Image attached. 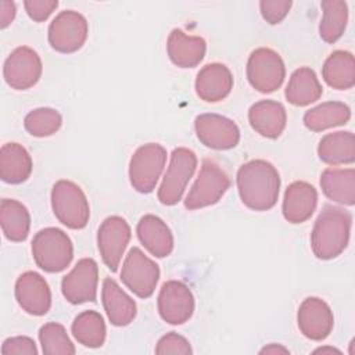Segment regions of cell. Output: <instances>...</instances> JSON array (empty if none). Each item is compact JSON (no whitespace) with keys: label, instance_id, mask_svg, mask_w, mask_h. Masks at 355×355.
I'll return each mask as SVG.
<instances>
[{"label":"cell","instance_id":"cell-1","mask_svg":"<svg viewBox=\"0 0 355 355\" xmlns=\"http://www.w3.org/2000/svg\"><path fill=\"white\" fill-rule=\"evenodd\" d=\"M237 190L241 202L252 211H268L277 202L280 175L265 159H251L237 171Z\"/></svg>","mask_w":355,"mask_h":355},{"label":"cell","instance_id":"cell-2","mask_svg":"<svg viewBox=\"0 0 355 355\" xmlns=\"http://www.w3.org/2000/svg\"><path fill=\"white\" fill-rule=\"evenodd\" d=\"M351 226L352 215L349 211L336 205H324L311 233L313 255L323 261L337 258L349 243Z\"/></svg>","mask_w":355,"mask_h":355},{"label":"cell","instance_id":"cell-3","mask_svg":"<svg viewBox=\"0 0 355 355\" xmlns=\"http://www.w3.org/2000/svg\"><path fill=\"white\" fill-rule=\"evenodd\" d=\"M31 250L35 263L49 273L65 270L73 258L72 240L58 227L39 230L33 236Z\"/></svg>","mask_w":355,"mask_h":355},{"label":"cell","instance_id":"cell-4","mask_svg":"<svg viewBox=\"0 0 355 355\" xmlns=\"http://www.w3.org/2000/svg\"><path fill=\"white\" fill-rule=\"evenodd\" d=\"M51 208L68 229H83L90 218V207L83 190L73 182L61 179L51 189Z\"/></svg>","mask_w":355,"mask_h":355},{"label":"cell","instance_id":"cell-5","mask_svg":"<svg viewBox=\"0 0 355 355\" xmlns=\"http://www.w3.org/2000/svg\"><path fill=\"white\" fill-rule=\"evenodd\" d=\"M197 168L196 153L186 147H178L172 151L169 165L158 189V200L164 205H176L186 190L189 180Z\"/></svg>","mask_w":355,"mask_h":355},{"label":"cell","instance_id":"cell-6","mask_svg":"<svg viewBox=\"0 0 355 355\" xmlns=\"http://www.w3.org/2000/svg\"><path fill=\"white\" fill-rule=\"evenodd\" d=\"M166 164V150L158 143L140 146L129 162V180L132 187L143 194L151 193Z\"/></svg>","mask_w":355,"mask_h":355},{"label":"cell","instance_id":"cell-7","mask_svg":"<svg viewBox=\"0 0 355 355\" xmlns=\"http://www.w3.org/2000/svg\"><path fill=\"white\" fill-rule=\"evenodd\" d=\"M230 187L226 172L214 161L204 159L196 182L184 198V207L190 211L216 204Z\"/></svg>","mask_w":355,"mask_h":355},{"label":"cell","instance_id":"cell-8","mask_svg":"<svg viewBox=\"0 0 355 355\" xmlns=\"http://www.w3.org/2000/svg\"><path fill=\"white\" fill-rule=\"evenodd\" d=\"M248 83L259 93L277 90L286 78V67L279 53L268 47L255 49L247 60Z\"/></svg>","mask_w":355,"mask_h":355},{"label":"cell","instance_id":"cell-9","mask_svg":"<svg viewBox=\"0 0 355 355\" xmlns=\"http://www.w3.org/2000/svg\"><path fill=\"white\" fill-rule=\"evenodd\" d=\"M89 25L86 18L73 10L58 12L49 25L47 39L53 50L71 54L82 49L87 39Z\"/></svg>","mask_w":355,"mask_h":355},{"label":"cell","instance_id":"cell-10","mask_svg":"<svg viewBox=\"0 0 355 355\" xmlns=\"http://www.w3.org/2000/svg\"><path fill=\"white\" fill-rule=\"evenodd\" d=\"M121 280L139 298H148L159 280V266L139 247H133L122 263Z\"/></svg>","mask_w":355,"mask_h":355},{"label":"cell","instance_id":"cell-11","mask_svg":"<svg viewBox=\"0 0 355 355\" xmlns=\"http://www.w3.org/2000/svg\"><path fill=\"white\" fill-rule=\"evenodd\" d=\"M130 237V226L122 216L112 215L101 222L97 230V247L103 262L111 272L118 270Z\"/></svg>","mask_w":355,"mask_h":355},{"label":"cell","instance_id":"cell-12","mask_svg":"<svg viewBox=\"0 0 355 355\" xmlns=\"http://www.w3.org/2000/svg\"><path fill=\"white\" fill-rule=\"evenodd\" d=\"M43 71L39 54L28 47L19 46L11 51L3 65V76L6 83L14 90H26L33 87Z\"/></svg>","mask_w":355,"mask_h":355},{"label":"cell","instance_id":"cell-13","mask_svg":"<svg viewBox=\"0 0 355 355\" xmlns=\"http://www.w3.org/2000/svg\"><path fill=\"white\" fill-rule=\"evenodd\" d=\"M157 306L162 320L176 326L193 316L196 302L189 286L179 280H168L159 288Z\"/></svg>","mask_w":355,"mask_h":355},{"label":"cell","instance_id":"cell-14","mask_svg":"<svg viewBox=\"0 0 355 355\" xmlns=\"http://www.w3.org/2000/svg\"><path fill=\"white\" fill-rule=\"evenodd\" d=\"M98 266L93 258H82L61 280L65 300L73 305L94 302L97 297Z\"/></svg>","mask_w":355,"mask_h":355},{"label":"cell","instance_id":"cell-15","mask_svg":"<svg viewBox=\"0 0 355 355\" xmlns=\"http://www.w3.org/2000/svg\"><path fill=\"white\" fill-rule=\"evenodd\" d=\"M197 139L212 150H230L240 141V129L234 121L219 114H201L194 119Z\"/></svg>","mask_w":355,"mask_h":355},{"label":"cell","instance_id":"cell-16","mask_svg":"<svg viewBox=\"0 0 355 355\" xmlns=\"http://www.w3.org/2000/svg\"><path fill=\"white\" fill-rule=\"evenodd\" d=\"M15 300L29 315L43 316L51 306V291L46 279L37 272L28 270L15 282Z\"/></svg>","mask_w":355,"mask_h":355},{"label":"cell","instance_id":"cell-17","mask_svg":"<svg viewBox=\"0 0 355 355\" xmlns=\"http://www.w3.org/2000/svg\"><path fill=\"white\" fill-rule=\"evenodd\" d=\"M297 323L302 336L312 341H323L334 326L333 311L322 298L308 297L298 308Z\"/></svg>","mask_w":355,"mask_h":355},{"label":"cell","instance_id":"cell-18","mask_svg":"<svg viewBox=\"0 0 355 355\" xmlns=\"http://www.w3.org/2000/svg\"><path fill=\"white\" fill-rule=\"evenodd\" d=\"M194 89L197 96L207 103L222 101L233 89V75L225 64H207L198 71Z\"/></svg>","mask_w":355,"mask_h":355},{"label":"cell","instance_id":"cell-19","mask_svg":"<svg viewBox=\"0 0 355 355\" xmlns=\"http://www.w3.org/2000/svg\"><path fill=\"white\" fill-rule=\"evenodd\" d=\"M318 205L316 189L304 180L293 182L287 186L283 197L282 212L287 222L302 223L308 220Z\"/></svg>","mask_w":355,"mask_h":355},{"label":"cell","instance_id":"cell-20","mask_svg":"<svg viewBox=\"0 0 355 355\" xmlns=\"http://www.w3.org/2000/svg\"><path fill=\"white\" fill-rule=\"evenodd\" d=\"M248 122L251 128L266 139H277L287 123L286 108L275 100H261L248 110Z\"/></svg>","mask_w":355,"mask_h":355},{"label":"cell","instance_id":"cell-21","mask_svg":"<svg viewBox=\"0 0 355 355\" xmlns=\"http://www.w3.org/2000/svg\"><path fill=\"white\" fill-rule=\"evenodd\" d=\"M101 301L107 318L114 326H128L136 318L137 306L135 300L111 277H105L103 282Z\"/></svg>","mask_w":355,"mask_h":355},{"label":"cell","instance_id":"cell-22","mask_svg":"<svg viewBox=\"0 0 355 355\" xmlns=\"http://www.w3.org/2000/svg\"><path fill=\"white\" fill-rule=\"evenodd\" d=\"M136 233L143 247L155 258H165L173 251V236L168 225L153 214L140 218Z\"/></svg>","mask_w":355,"mask_h":355},{"label":"cell","instance_id":"cell-23","mask_svg":"<svg viewBox=\"0 0 355 355\" xmlns=\"http://www.w3.org/2000/svg\"><path fill=\"white\" fill-rule=\"evenodd\" d=\"M166 51L176 67L194 68L204 60L207 43L201 36H190L175 28L168 36Z\"/></svg>","mask_w":355,"mask_h":355},{"label":"cell","instance_id":"cell-24","mask_svg":"<svg viewBox=\"0 0 355 355\" xmlns=\"http://www.w3.org/2000/svg\"><path fill=\"white\" fill-rule=\"evenodd\" d=\"M32 158L19 143H6L0 150V178L4 183L19 184L32 173Z\"/></svg>","mask_w":355,"mask_h":355},{"label":"cell","instance_id":"cell-25","mask_svg":"<svg viewBox=\"0 0 355 355\" xmlns=\"http://www.w3.org/2000/svg\"><path fill=\"white\" fill-rule=\"evenodd\" d=\"M320 187L329 200L352 207L355 204L354 168H326L320 175Z\"/></svg>","mask_w":355,"mask_h":355},{"label":"cell","instance_id":"cell-26","mask_svg":"<svg viewBox=\"0 0 355 355\" xmlns=\"http://www.w3.org/2000/svg\"><path fill=\"white\" fill-rule=\"evenodd\" d=\"M323 87L313 69L301 67L295 69L286 86V100L297 107H305L322 97Z\"/></svg>","mask_w":355,"mask_h":355},{"label":"cell","instance_id":"cell-27","mask_svg":"<svg viewBox=\"0 0 355 355\" xmlns=\"http://www.w3.org/2000/svg\"><path fill=\"white\" fill-rule=\"evenodd\" d=\"M319 159L327 165L354 164L355 137L349 130H337L324 135L318 144Z\"/></svg>","mask_w":355,"mask_h":355},{"label":"cell","instance_id":"cell-28","mask_svg":"<svg viewBox=\"0 0 355 355\" xmlns=\"http://www.w3.org/2000/svg\"><path fill=\"white\" fill-rule=\"evenodd\" d=\"M323 80L333 89L348 90L355 85L354 55L345 50L333 51L322 67Z\"/></svg>","mask_w":355,"mask_h":355},{"label":"cell","instance_id":"cell-29","mask_svg":"<svg viewBox=\"0 0 355 355\" xmlns=\"http://www.w3.org/2000/svg\"><path fill=\"white\" fill-rule=\"evenodd\" d=\"M0 225L7 240L19 243L26 240L31 229L28 208L12 198H3L0 204Z\"/></svg>","mask_w":355,"mask_h":355},{"label":"cell","instance_id":"cell-30","mask_svg":"<svg viewBox=\"0 0 355 355\" xmlns=\"http://www.w3.org/2000/svg\"><path fill=\"white\" fill-rule=\"evenodd\" d=\"M351 118V108L341 101L322 103L304 114V125L312 132H323L345 125Z\"/></svg>","mask_w":355,"mask_h":355},{"label":"cell","instance_id":"cell-31","mask_svg":"<svg viewBox=\"0 0 355 355\" xmlns=\"http://www.w3.org/2000/svg\"><path fill=\"white\" fill-rule=\"evenodd\" d=\"M75 340L87 348H100L107 336L105 322L103 316L93 309L80 312L71 326Z\"/></svg>","mask_w":355,"mask_h":355},{"label":"cell","instance_id":"cell-32","mask_svg":"<svg viewBox=\"0 0 355 355\" xmlns=\"http://www.w3.org/2000/svg\"><path fill=\"white\" fill-rule=\"evenodd\" d=\"M323 17L319 24V36L326 43H336L344 33L348 22V6L341 0H323Z\"/></svg>","mask_w":355,"mask_h":355},{"label":"cell","instance_id":"cell-33","mask_svg":"<svg viewBox=\"0 0 355 355\" xmlns=\"http://www.w3.org/2000/svg\"><path fill=\"white\" fill-rule=\"evenodd\" d=\"M61 114L50 107H40L29 111L24 119L25 130L33 137H47L60 130Z\"/></svg>","mask_w":355,"mask_h":355},{"label":"cell","instance_id":"cell-34","mask_svg":"<svg viewBox=\"0 0 355 355\" xmlns=\"http://www.w3.org/2000/svg\"><path fill=\"white\" fill-rule=\"evenodd\" d=\"M39 341L44 355H73L76 352L73 343L61 323L50 322L39 329Z\"/></svg>","mask_w":355,"mask_h":355},{"label":"cell","instance_id":"cell-35","mask_svg":"<svg viewBox=\"0 0 355 355\" xmlns=\"http://www.w3.org/2000/svg\"><path fill=\"white\" fill-rule=\"evenodd\" d=\"M155 354H158V355H168V354L189 355V354H193V349L186 337H183L175 331H171L158 340V343L155 345Z\"/></svg>","mask_w":355,"mask_h":355},{"label":"cell","instance_id":"cell-36","mask_svg":"<svg viewBox=\"0 0 355 355\" xmlns=\"http://www.w3.org/2000/svg\"><path fill=\"white\" fill-rule=\"evenodd\" d=\"M291 6V0H262L259 1V11L268 24L277 25L287 17Z\"/></svg>","mask_w":355,"mask_h":355},{"label":"cell","instance_id":"cell-37","mask_svg":"<svg viewBox=\"0 0 355 355\" xmlns=\"http://www.w3.org/2000/svg\"><path fill=\"white\" fill-rule=\"evenodd\" d=\"M36 343L28 336L8 337L1 344V355H37Z\"/></svg>","mask_w":355,"mask_h":355},{"label":"cell","instance_id":"cell-38","mask_svg":"<svg viewBox=\"0 0 355 355\" xmlns=\"http://www.w3.org/2000/svg\"><path fill=\"white\" fill-rule=\"evenodd\" d=\"M25 11L31 19L35 22L46 21L58 7L57 0H25Z\"/></svg>","mask_w":355,"mask_h":355},{"label":"cell","instance_id":"cell-39","mask_svg":"<svg viewBox=\"0 0 355 355\" xmlns=\"http://www.w3.org/2000/svg\"><path fill=\"white\" fill-rule=\"evenodd\" d=\"M15 14H17V8L14 1H8V0L0 1V28L6 29L14 21Z\"/></svg>","mask_w":355,"mask_h":355},{"label":"cell","instance_id":"cell-40","mask_svg":"<svg viewBox=\"0 0 355 355\" xmlns=\"http://www.w3.org/2000/svg\"><path fill=\"white\" fill-rule=\"evenodd\" d=\"M259 354H261V355H263V354H270V355L284 354V355H287V354H290V351H288L286 347H283L282 344H269V345L263 347V348L259 351Z\"/></svg>","mask_w":355,"mask_h":355},{"label":"cell","instance_id":"cell-41","mask_svg":"<svg viewBox=\"0 0 355 355\" xmlns=\"http://www.w3.org/2000/svg\"><path fill=\"white\" fill-rule=\"evenodd\" d=\"M313 354H341L340 349L337 348H333V347H319L313 351Z\"/></svg>","mask_w":355,"mask_h":355}]
</instances>
